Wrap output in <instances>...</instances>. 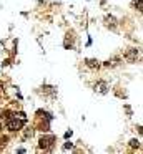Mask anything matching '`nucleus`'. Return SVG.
Here are the masks:
<instances>
[{
    "instance_id": "f257e3e1",
    "label": "nucleus",
    "mask_w": 143,
    "mask_h": 154,
    "mask_svg": "<svg viewBox=\"0 0 143 154\" xmlns=\"http://www.w3.org/2000/svg\"><path fill=\"white\" fill-rule=\"evenodd\" d=\"M7 128H8L10 131H18L22 129L23 123H25V114L18 113V114H10V116H7Z\"/></svg>"
},
{
    "instance_id": "f03ea898",
    "label": "nucleus",
    "mask_w": 143,
    "mask_h": 154,
    "mask_svg": "<svg viewBox=\"0 0 143 154\" xmlns=\"http://www.w3.org/2000/svg\"><path fill=\"white\" fill-rule=\"evenodd\" d=\"M0 124H2V114H0Z\"/></svg>"
}]
</instances>
